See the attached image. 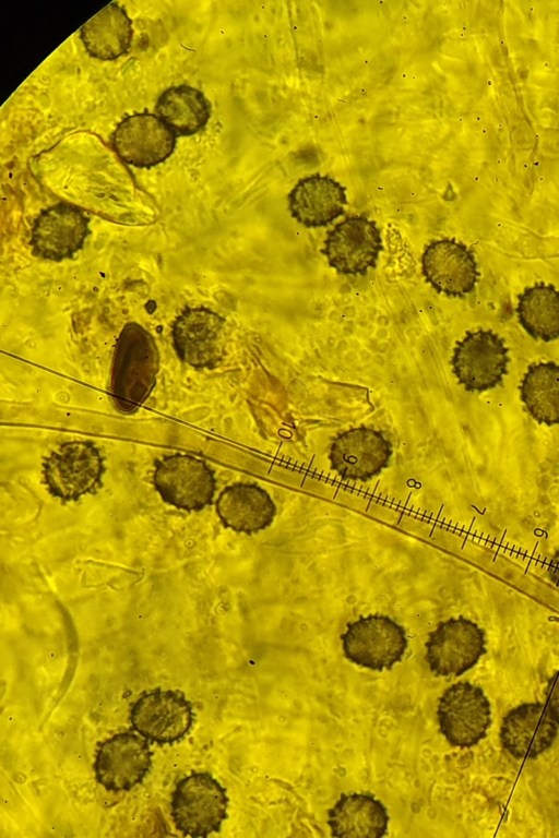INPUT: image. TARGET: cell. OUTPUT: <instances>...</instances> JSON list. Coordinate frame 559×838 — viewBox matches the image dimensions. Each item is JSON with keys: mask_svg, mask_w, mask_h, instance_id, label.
I'll return each instance as SVG.
<instances>
[{"mask_svg": "<svg viewBox=\"0 0 559 838\" xmlns=\"http://www.w3.org/2000/svg\"><path fill=\"white\" fill-rule=\"evenodd\" d=\"M159 370V354L152 335L136 323H128L117 340L110 392L123 414L136 411L153 391Z\"/></svg>", "mask_w": 559, "mask_h": 838, "instance_id": "6da1fadb", "label": "cell"}, {"mask_svg": "<svg viewBox=\"0 0 559 838\" xmlns=\"http://www.w3.org/2000/svg\"><path fill=\"white\" fill-rule=\"evenodd\" d=\"M228 802L226 789L211 774L194 773L177 783L170 813L185 836L207 837L219 831Z\"/></svg>", "mask_w": 559, "mask_h": 838, "instance_id": "7a4b0ae2", "label": "cell"}, {"mask_svg": "<svg viewBox=\"0 0 559 838\" xmlns=\"http://www.w3.org/2000/svg\"><path fill=\"white\" fill-rule=\"evenodd\" d=\"M105 469L100 451L87 441H71L59 445L43 464L49 492L64 502L95 493L103 486Z\"/></svg>", "mask_w": 559, "mask_h": 838, "instance_id": "3957f363", "label": "cell"}, {"mask_svg": "<svg viewBox=\"0 0 559 838\" xmlns=\"http://www.w3.org/2000/svg\"><path fill=\"white\" fill-rule=\"evenodd\" d=\"M341 639L350 662L379 672L399 663L408 646L404 627L379 614L349 623Z\"/></svg>", "mask_w": 559, "mask_h": 838, "instance_id": "277c9868", "label": "cell"}, {"mask_svg": "<svg viewBox=\"0 0 559 838\" xmlns=\"http://www.w3.org/2000/svg\"><path fill=\"white\" fill-rule=\"evenodd\" d=\"M509 362L504 339L490 330L467 332L457 342L452 357L455 378L465 391L473 393L498 386L508 373Z\"/></svg>", "mask_w": 559, "mask_h": 838, "instance_id": "5b68a950", "label": "cell"}, {"mask_svg": "<svg viewBox=\"0 0 559 838\" xmlns=\"http://www.w3.org/2000/svg\"><path fill=\"white\" fill-rule=\"evenodd\" d=\"M194 720L191 702L178 690L156 689L145 693L130 710L132 729L158 744L180 741L189 733Z\"/></svg>", "mask_w": 559, "mask_h": 838, "instance_id": "8992f818", "label": "cell"}, {"mask_svg": "<svg viewBox=\"0 0 559 838\" xmlns=\"http://www.w3.org/2000/svg\"><path fill=\"white\" fill-rule=\"evenodd\" d=\"M153 480L166 503L187 511H201L212 504L216 489L214 474L205 462L187 454L158 460Z\"/></svg>", "mask_w": 559, "mask_h": 838, "instance_id": "52a82bcc", "label": "cell"}, {"mask_svg": "<svg viewBox=\"0 0 559 838\" xmlns=\"http://www.w3.org/2000/svg\"><path fill=\"white\" fill-rule=\"evenodd\" d=\"M437 714L442 734L452 745L461 747L483 740L491 723L486 694L469 682L450 686L440 698Z\"/></svg>", "mask_w": 559, "mask_h": 838, "instance_id": "ba28073f", "label": "cell"}, {"mask_svg": "<svg viewBox=\"0 0 559 838\" xmlns=\"http://www.w3.org/2000/svg\"><path fill=\"white\" fill-rule=\"evenodd\" d=\"M146 741L127 731L100 742L93 765L97 782L111 792L129 791L141 783L152 768L153 753Z\"/></svg>", "mask_w": 559, "mask_h": 838, "instance_id": "9c48e42d", "label": "cell"}, {"mask_svg": "<svg viewBox=\"0 0 559 838\" xmlns=\"http://www.w3.org/2000/svg\"><path fill=\"white\" fill-rule=\"evenodd\" d=\"M426 648V660L435 674L457 677L472 669L485 654L486 636L468 619H450L430 633Z\"/></svg>", "mask_w": 559, "mask_h": 838, "instance_id": "30bf717a", "label": "cell"}, {"mask_svg": "<svg viewBox=\"0 0 559 838\" xmlns=\"http://www.w3.org/2000/svg\"><path fill=\"white\" fill-rule=\"evenodd\" d=\"M383 250L377 223L365 215L349 216L328 235L322 253L331 267L343 275H366L374 268Z\"/></svg>", "mask_w": 559, "mask_h": 838, "instance_id": "8fae6325", "label": "cell"}, {"mask_svg": "<svg viewBox=\"0 0 559 838\" xmlns=\"http://www.w3.org/2000/svg\"><path fill=\"white\" fill-rule=\"evenodd\" d=\"M225 334V319L204 307L187 308L173 326L178 357L197 369H213L223 360Z\"/></svg>", "mask_w": 559, "mask_h": 838, "instance_id": "7c38bea8", "label": "cell"}, {"mask_svg": "<svg viewBox=\"0 0 559 838\" xmlns=\"http://www.w3.org/2000/svg\"><path fill=\"white\" fill-rule=\"evenodd\" d=\"M90 217L79 207L58 203L36 218L29 246L39 259L61 262L72 259L90 235Z\"/></svg>", "mask_w": 559, "mask_h": 838, "instance_id": "4fadbf2b", "label": "cell"}, {"mask_svg": "<svg viewBox=\"0 0 559 838\" xmlns=\"http://www.w3.org/2000/svg\"><path fill=\"white\" fill-rule=\"evenodd\" d=\"M177 134L156 115L135 113L123 119L112 134L118 156L138 168L165 161L175 151Z\"/></svg>", "mask_w": 559, "mask_h": 838, "instance_id": "5bb4252c", "label": "cell"}, {"mask_svg": "<svg viewBox=\"0 0 559 838\" xmlns=\"http://www.w3.org/2000/svg\"><path fill=\"white\" fill-rule=\"evenodd\" d=\"M423 274L439 292L464 298L476 287L479 271L474 253L454 239L432 241L424 251Z\"/></svg>", "mask_w": 559, "mask_h": 838, "instance_id": "9a60e30c", "label": "cell"}, {"mask_svg": "<svg viewBox=\"0 0 559 838\" xmlns=\"http://www.w3.org/2000/svg\"><path fill=\"white\" fill-rule=\"evenodd\" d=\"M392 445L380 432L359 427L341 433L330 448L332 469L343 479L367 481L389 464Z\"/></svg>", "mask_w": 559, "mask_h": 838, "instance_id": "2e32d148", "label": "cell"}, {"mask_svg": "<svg viewBox=\"0 0 559 838\" xmlns=\"http://www.w3.org/2000/svg\"><path fill=\"white\" fill-rule=\"evenodd\" d=\"M346 188L330 176L300 179L288 194L290 216L306 228L330 225L345 212Z\"/></svg>", "mask_w": 559, "mask_h": 838, "instance_id": "e0dca14e", "label": "cell"}, {"mask_svg": "<svg viewBox=\"0 0 559 838\" xmlns=\"http://www.w3.org/2000/svg\"><path fill=\"white\" fill-rule=\"evenodd\" d=\"M558 734V725L547 706L526 703L513 708L503 719L501 742L515 758H535L548 750Z\"/></svg>", "mask_w": 559, "mask_h": 838, "instance_id": "ac0fdd59", "label": "cell"}, {"mask_svg": "<svg viewBox=\"0 0 559 838\" xmlns=\"http://www.w3.org/2000/svg\"><path fill=\"white\" fill-rule=\"evenodd\" d=\"M216 512L228 528L237 532L257 534L273 523L276 506L270 494L259 486L235 483L221 492Z\"/></svg>", "mask_w": 559, "mask_h": 838, "instance_id": "d6986e66", "label": "cell"}, {"mask_svg": "<svg viewBox=\"0 0 559 838\" xmlns=\"http://www.w3.org/2000/svg\"><path fill=\"white\" fill-rule=\"evenodd\" d=\"M389 814L381 801L371 794H342L328 811V825L333 837L380 838L386 834Z\"/></svg>", "mask_w": 559, "mask_h": 838, "instance_id": "ffe728a7", "label": "cell"}, {"mask_svg": "<svg viewBox=\"0 0 559 838\" xmlns=\"http://www.w3.org/2000/svg\"><path fill=\"white\" fill-rule=\"evenodd\" d=\"M132 36V21L117 2L103 8L80 31L86 51L99 60H114L124 55Z\"/></svg>", "mask_w": 559, "mask_h": 838, "instance_id": "44dd1931", "label": "cell"}, {"mask_svg": "<svg viewBox=\"0 0 559 838\" xmlns=\"http://www.w3.org/2000/svg\"><path fill=\"white\" fill-rule=\"evenodd\" d=\"M211 103L189 85L166 89L156 103L157 116L177 134L189 136L201 131L211 117Z\"/></svg>", "mask_w": 559, "mask_h": 838, "instance_id": "7402d4cb", "label": "cell"}, {"mask_svg": "<svg viewBox=\"0 0 559 838\" xmlns=\"http://www.w3.org/2000/svg\"><path fill=\"white\" fill-rule=\"evenodd\" d=\"M516 314L532 338L544 343L559 339V289L554 285L537 283L526 287L519 295Z\"/></svg>", "mask_w": 559, "mask_h": 838, "instance_id": "603a6c76", "label": "cell"}, {"mask_svg": "<svg viewBox=\"0 0 559 838\" xmlns=\"http://www.w3.org/2000/svg\"><path fill=\"white\" fill-rule=\"evenodd\" d=\"M521 399L539 423L559 424V363L554 361L531 364L521 382Z\"/></svg>", "mask_w": 559, "mask_h": 838, "instance_id": "cb8c5ba5", "label": "cell"}, {"mask_svg": "<svg viewBox=\"0 0 559 838\" xmlns=\"http://www.w3.org/2000/svg\"><path fill=\"white\" fill-rule=\"evenodd\" d=\"M547 709L559 727V672L551 680L547 694Z\"/></svg>", "mask_w": 559, "mask_h": 838, "instance_id": "d4e9b609", "label": "cell"}, {"mask_svg": "<svg viewBox=\"0 0 559 838\" xmlns=\"http://www.w3.org/2000/svg\"><path fill=\"white\" fill-rule=\"evenodd\" d=\"M548 573L551 582L559 587V549L550 560Z\"/></svg>", "mask_w": 559, "mask_h": 838, "instance_id": "484cf974", "label": "cell"}]
</instances>
